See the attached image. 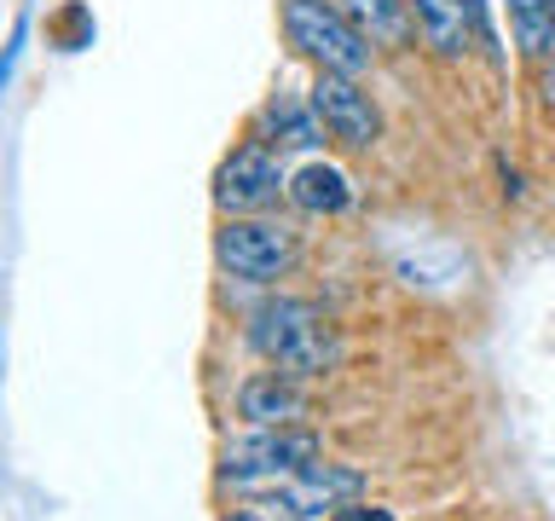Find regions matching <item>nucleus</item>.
<instances>
[{
  "label": "nucleus",
  "mask_w": 555,
  "mask_h": 521,
  "mask_svg": "<svg viewBox=\"0 0 555 521\" xmlns=\"http://www.w3.org/2000/svg\"><path fill=\"white\" fill-rule=\"evenodd\" d=\"M243 342H249L272 371H284L295 382L330 377V371H341V359H347L341 325L330 319L319 302H307V295H272V302H260L249 313V325H243Z\"/></svg>",
  "instance_id": "nucleus-1"
},
{
  "label": "nucleus",
  "mask_w": 555,
  "mask_h": 521,
  "mask_svg": "<svg viewBox=\"0 0 555 521\" xmlns=\"http://www.w3.org/2000/svg\"><path fill=\"white\" fill-rule=\"evenodd\" d=\"M324 458V434L307 429V423H289V429H249L237 441L220 446V463H215V481L225 493H255L267 481H284L295 469L319 463Z\"/></svg>",
  "instance_id": "nucleus-2"
},
{
  "label": "nucleus",
  "mask_w": 555,
  "mask_h": 521,
  "mask_svg": "<svg viewBox=\"0 0 555 521\" xmlns=\"http://www.w3.org/2000/svg\"><path fill=\"white\" fill-rule=\"evenodd\" d=\"M284 35L312 69H336V76H364L376 47L353 29L336 0H284Z\"/></svg>",
  "instance_id": "nucleus-3"
},
{
  "label": "nucleus",
  "mask_w": 555,
  "mask_h": 521,
  "mask_svg": "<svg viewBox=\"0 0 555 521\" xmlns=\"http://www.w3.org/2000/svg\"><path fill=\"white\" fill-rule=\"evenodd\" d=\"M364 486L371 481H364V469H353V463H307L284 481L255 486V493H243V498H255L260 516L319 521V516H336V510H347V504H359Z\"/></svg>",
  "instance_id": "nucleus-4"
},
{
  "label": "nucleus",
  "mask_w": 555,
  "mask_h": 521,
  "mask_svg": "<svg viewBox=\"0 0 555 521\" xmlns=\"http://www.w3.org/2000/svg\"><path fill=\"white\" fill-rule=\"evenodd\" d=\"M215 260H220V272L243 278V284H278L301 260V238L260 215H225L215 232Z\"/></svg>",
  "instance_id": "nucleus-5"
},
{
  "label": "nucleus",
  "mask_w": 555,
  "mask_h": 521,
  "mask_svg": "<svg viewBox=\"0 0 555 521\" xmlns=\"http://www.w3.org/2000/svg\"><path fill=\"white\" fill-rule=\"evenodd\" d=\"M284 191H289L284 151L260 145V139L237 145L215 168V208H220V215H260V208H272Z\"/></svg>",
  "instance_id": "nucleus-6"
},
{
  "label": "nucleus",
  "mask_w": 555,
  "mask_h": 521,
  "mask_svg": "<svg viewBox=\"0 0 555 521\" xmlns=\"http://www.w3.org/2000/svg\"><path fill=\"white\" fill-rule=\"evenodd\" d=\"M312 111H319L324 134L336 139L347 151H371L382 139V111L376 99L364 93L359 76H336V69H319V81H312Z\"/></svg>",
  "instance_id": "nucleus-7"
},
{
  "label": "nucleus",
  "mask_w": 555,
  "mask_h": 521,
  "mask_svg": "<svg viewBox=\"0 0 555 521\" xmlns=\"http://www.w3.org/2000/svg\"><path fill=\"white\" fill-rule=\"evenodd\" d=\"M232 406H237V417L249 429H289V423H301V417L312 411V399H307V389L295 377H284V371H255V377H243L237 382V394H232Z\"/></svg>",
  "instance_id": "nucleus-8"
},
{
  "label": "nucleus",
  "mask_w": 555,
  "mask_h": 521,
  "mask_svg": "<svg viewBox=\"0 0 555 521\" xmlns=\"http://www.w3.org/2000/svg\"><path fill=\"white\" fill-rule=\"evenodd\" d=\"M255 139L272 145V151H312L324 139V122H319L312 104H301L295 93H272L267 104H260V116H255Z\"/></svg>",
  "instance_id": "nucleus-9"
},
{
  "label": "nucleus",
  "mask_w": 555,
  "mask_h": 521,
  "mask_svg": "<svg viewBox=\"0 0 555 521\" xmlns=\"http://www.w3.org/2000/svg\"><path fill=\"white\" fill-rule=\"evenodd\" d=\"M411 12L434 59H463L475 41V0H411Z\"/></svg>",
  "instance_id": "nucleus-10"
},
{
  "label": "nucleus",
  "mask_w": 555,
  "mask_h": 521,
  "mask_svg": "<svg viewBox=\"0 0 555 521\" xmlns=\"http://www.w3.org/2000/svg\"><path fill=\"white\" fill-rule=\"evenodd\" d=\"M336 7L353 17V29L364 35L371 47H388V52H399V47H411L416 35V12H411V0H336Z\"/></svg>",
  "instance_id": "nucleus-11"
},
{
  "label": "nucleus",
  "mask_w": 555,
  "mask_h": 521,
  "mask_svg": "<svg viewBox=\"0 0 555 521\" xmlns=\"http://www.w3.org/2000/svg\"><path fill=\"white\" fill-rule=\"evenodd\" d=\"M289 203L301 208V215H347L353 208V180L336 168V163H307L289 174Z\"/></svg>",
  "instance_id": "nucleus-12"
},
{
  "label": "nucleus",
  "mask_w": 555,
  "mask_h": 521,
  "mask_svg": "<svg viewBox=\"0 0 555 521\" xmlns=\"http://www.w3.org/2000/svg\"><path fill=\"white\" fill-rule=\"evenodd\" d=\"M503 12H509L515 47L527 59H550L555 52V0H503Z\"/></svg>",
  "instance_id": "nucleus-13"
},
{
  "label": "nucleus",
  "mask_w": 555,
  "mask_h": 521,
  "mask_svg": "<svg viewBox=\"0 0 555 521\" xmlns=\"http://www.w3.org/2000/svg\"><path fill=\"white\" fill-rule=\"evenodd\" d=\"M52 41H59V52H81L93 47V12L81 7V0H69V7L52 17Z\"/></svg>",
  "instance_id": "nucleus-14"
},
{
  "label": "nucleus",
  "mask_w": 555,
  "mask_h": 521,
  "mask_svg": "<svg viewBox=\"0 0 555 521\" xmlns=\"http://www.w3.org/2000/svg\"><path fill=\"white\" fill-rule=\"evenodd\" d=\"M330 521H399L393 510H388V504H347V510H336V516H330Z\"/></svg>",
  "instance_id": "nucleus-15"
},
{
  "label": "nucleus",
  "mask_w": 555,
  "mask_h": 521,
  "mask_svg": "<svg viewBox=\"0 0 555 521\" xmlns=\"http://www.w3.org/2000/svg\"><path fill=\"white\" fill-rule=\"evenodd\" d=\"M225 521H289V516H260V510H232Z\"/></svg>",
  "instance_id": "nucleus-16"
}]
</instances>
